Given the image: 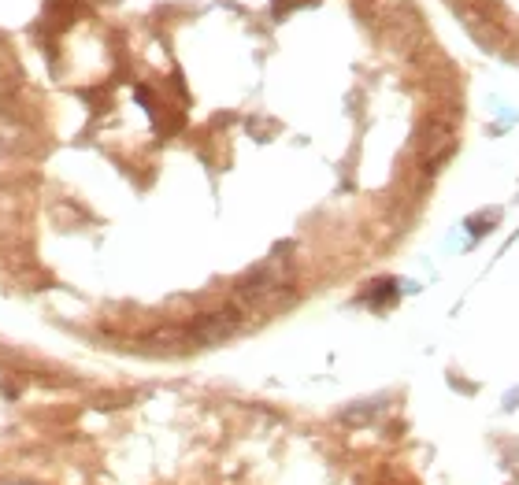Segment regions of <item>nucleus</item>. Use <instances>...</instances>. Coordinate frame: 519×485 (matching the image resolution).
<instances>
[{
  "label": "nucleus",
  "mask_w": 519,
  "mask_h": 485,
  "mask_svg": "<svg viewBox=\"0 0 519 485\" xmlns=\"http://www.w3.org/2000/svg\"><path fill=\"white\" fill-rule=\"evenodd\" d=\"M241 311H275L286 308L293 300V260L290 252L282 249L271 260H264L260 267L241 278L238 293H234Z\"/></svg>",
  "instance_id": "nucleus-1"
},
{
  "label": "nucleus",
  "mask_w": 519,
  "mask_h": 485,
  "mask_svg": "<svg viewBox=\"0 0 519 485\" xmlns=\"http://www.w3.org/2000/svg\"><path fill=\"white\" fill-rule=\"evenodd\" d=\"M245 326V311L234 304V308H216L201 315L197 323L190 326V341H201V345H219V341H227L234 337Z\"/></svg>",
  "instance_id": "nucleus-2"
},
{
  "label": "nucleus",
  "mask_w": 519,
  "mask_h": 485,
  "mask_svg": "<svg viewBox=\"0 0 519 485\" xmlns=\"http://www.w3.org/2000/svg\"><path fill=\"white\" fill-rule=\"evenodd\" d=\"M375 15H379L382 26L397 30V41L408 38L412 45H416V41L423 38V30H419V19H416V12L408 8V0H375Z\"/></svg>",
  "instance_id": "nucleus-3"
},
{
  "label": "nucleus",
  "mask_w": 519,
  "mask_h": 485,
  "mask_svg": "<svg viewBox=\"0 0 519 485\" xmlns=\"http://www.w3.org/2000/svg\"><path fill=\"white\" fill-rule=\"evenodd\" d=\"M453 126H431V130H423V156L427 160H442V156H449V149H453Z\"/></svg>",
  "instance_id": "nucleus-4"
},
{
  "label": "nucleus",
  "mask_w": 519,
  "mask_h": 485,
  "mask_svg": "<svg viewBox=\"0 0 519 485\" xmlns=\"http://www.w3.org/2000/svg\"><path fill=\"white\" fill-rule=\"evenodd\" d=\"M386 297H393V286H390V282H386V286H379L375 293H368V300H375V304H382Z\"/></svg>",
  "instance_id": "nucleus-5"
}]
</instances>
